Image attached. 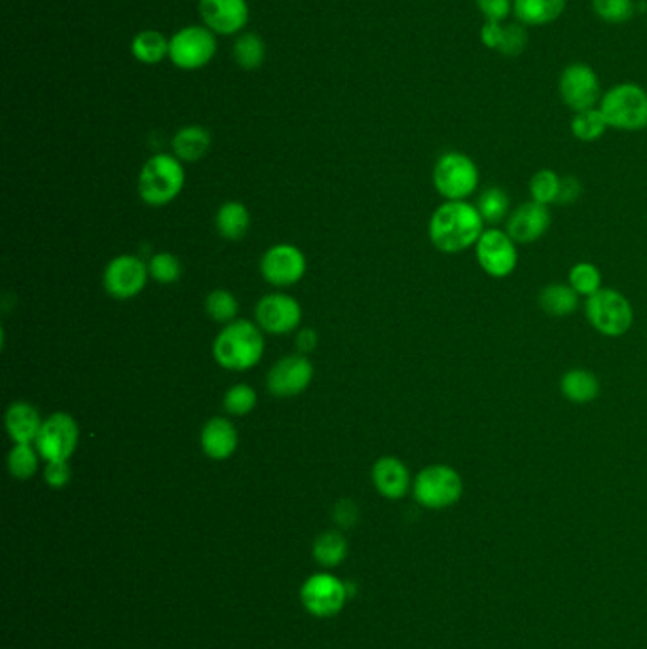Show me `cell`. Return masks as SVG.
I'll list each match as a JSON object with an SVG mask.
<instances>
[{"label": "cell", "instance_id": "6da1fadb", "mask_svg": "<svg viewBox=\"0 0 647 649\" xmlns=\"http://www.w3.org/2000/svg\"><path fill=\"white\" fill-rule=\"evenodd\" d=\"M429 240L446 255H458L475 247L484 234V221L477 205L444 202L429 219Z\"/></svg>", "mask_w": 647, "mask_h": 649}, {"label": "cell", "instance_id": "7a4b0ae2", "mask_svg": "<svg viewBox=\"0 0 647 649\" xmlns=\"http://www.w3.org/2000/svg\"><path fill=\"white\" fill-rule=\"evenodd\" d=\"M262 353V329L247 319L228 323L213 342V357L226 371H249L259 365Z\"/></svg>", "mask_w": 647, "mask_h": 649}, {"label": "cell", "instance_id": "3957f363", "mask_svg": "<svg viewBox=\"0 0 647 649\" xmlns=\"http://www.w3.org/2000/svg\"><path fill=\"white\" fill-rule=\"evenodd\" d=\"M185 179V167L177 156L154 154L139 173L137 190L145 204L162 207L181 194Z\"/></svg>", "mask_w": 647, "mask_h": 649}, {"label": "cell", "instance_id": "277c9868", "mask_svg": "<svg viewBox=\"0 0 647 649\" xmlns=\"http://www.w3.org/2000/svg\"><path fill=\"white\" fill-rule=\"evenodd\" d=\"M600 112L610 128L621 131H640L647 128V92L634 84L623 82L602 95Z\"/></svg>", "mask_w": 647, "mask_h": 649}, {"label": "cell", "instance_id": "5b68a950", "mask_svg": "<svg viewBox=\"0 0 647 649\" xmlns=\"http://www.w3.org/2000/svg\"><path fill=\"white\" fill-rule=\"evenodd\" d=\"M477 164L463 152H444L433 167V185L446 202H465L479 188Z\"/></svg>", "mask_w": 647, "mask_h": 649}, {"label": "cell", "instance_id": "8992f818", "mask_svg": "<svg viewBox=\"0 0 647 649\" xmlns=\"http://www.w3.org/2000/svg\"><path fill=\"white\" fill-rule=\"evenodd\" d=\"M412 494L414 500L426 509H448L462 500V475L450 465H427L416 475L412 483Z\"/></svg>", "mask_w": 647, "mask_h": 649}, {"label": "cell", "instance_id": "52a82bcc", "mask_svg": "<svg viewBox=\"0 0 647 649\" xmlns=\"http://www.w3.org/2000/svg\"><path fill=\"white\" fill-rule=\"evenodd\" d=\"M585 314L592 329L602 336L617 338L630 331L634 323V310L625 295L613 289H600L587 298Z\"/></svg>", "mask_w": 647, "mask_h": 649}, {"label": "cell", "instance_id": "ba28073f", "mask_svg": "<svg viewBox=\"0 0 647 649\" xmlns=\"http://www.w3.org/2000/svg\"><path fill=\"white\" fill-rule=\"evenodd\" d=\"M217 54V38L205 25H188L169 38V59L183 71L205 67Z\"/></svg>", "mask_w": 647, "mask_h": 649}, {"label": "cell", "instance_id": "9c48e42d", "mask_svg": "<svg viewBox=\"0 0 647 649\" xmlns=\"http://www.w3.org/2000/svg\"><path fill=\"white\" fill-rule=\"evenodd\" d=\"M80 429L71 414L54 412L50 414L38 431L37 446L40 458L46 462H67L78 446Z\"/></svg>", "mask_w": 647, "mask_h": 649}, {"label": "cell", "instance_id": "30bf717a", "mask_svg": "<svg viewBox=\"0 0 647 649\" xmlns=\"http://www.w3.org/2000/svg\"><path fill=\"white\" fill-rule=\"evenodd\" d=\"M475 253L482 272L494 279L509 278L518 264L517 242L500 228L484 230Z\"/></svg>", "mask_w": 647, "mask_h": 649}, {"label": "cell", "instance_id": "8fae6325", "mask_svg": "<svg viewBox=\"0 0 647 649\" xmlns=\"http://www.w3.org/2000/svg\"><path fill=\"white\" fill-rule=\"evenodd\" d=\"M350 596L348 585L333 574H314L300 589L302 606L314 617H334L342 612Z\"/></svg>", "mask_w": 647, "mask_h": 649}, {"label": "cell", "instance_id": "7c38bea8", "mask_svg": "<svg viewBox=\"0 0 647 649\" xmlns=\"http://www.w3.org/2000/svg\"><path fill=\"white\" fill-rule=\"evenodd\" d=\"M558 92L564 105L574 112L596 109L602 99L600 80L585 63H572L562 71Z\"/></svg>", "mask_w": 647, "mask_h": 649}, {"label": "cell", "instance_id": "4fadbf2b", "mask_svg": "<svg viewBox=\"0 0 647 649\" xmlns=\"http://www.w3.org/2000/svg\"><path fill=\"white\" fill-rule=\"evenodd\" d=\"M306 257L291 243L272 245L260 260V274L270 285L291 287L306 274Z\"/></svg>", "mask_w": 647, "mask_h": 649}, {"label": "cell", "instance_id": "5bb4252c", "mask_svg": "<svg viewBox=\"0 0 647 649\" xmlns=\"http://www.w3.org/2000/svg\"><path fill=\"white\" fill-rule=\"evenodd\" d=\"M148 276V264L143 260L133 255H120L107 264L103 285L112 298L130 300L145 289Z\"/></svg>", "mask_w": 647, "mask_h": 649}, {"label": "cell", "instance_id": "9a60e30c", "mask_svg": "<svg viewBox=\"0 0 647 649\" xmlns=\"http://www.w3.org/2000/svg\"><path fill=\"white\" fill-rule=\"evenodd\" d=\"M314 380V365L302 353L287 355L268 372V391L276 397H295L308 390Z\"/></svg>", "mask_w": 647, "mask_h": 649}, {"label": "cell", "instance_id": "2e32d148", "mask_svg": "<svg viewBox=\"0 0 647 649\" xmlns=\"http://www.w3.org/2000/svg\"><path fill=\"white\" fill-rule=\"evenodd\" d=\"M257 325L270 334H287L295 331L302 321V308L295 298L283 293H272L259 300L255 308Z\"/></svg>", "mask_w": 647, "mask_h": 649}, {"label": "cell", "instance_id": "e0dca14e", "mask_svg": "<svg viewBox=\"0 0 647 649\" xmlns=\"http://www.w3.org/2000/svg\"><path fill=\"white\" fill-rule=\"evenodd\" d=\"M198 8L205 27L215 35H236L249 21L247 0H200Z\"/></svg>", "mask_w": 647, "mask_h": 649}, {"label": "cell", "instance_id": "ac0fdd59", "mask_svg": "<svg viewBox=\"0 0 647 649\" xmlns=\"http://www.w3.org/2000/svg\"><path fill=\"white\" fill-rule=\"evenodd\" d=\"M551 228V211L547 205L526 202L507 219V234L517 243H534Z\"/></svg>", "mask_w": 647, "mask_h": 649}, {"label": "cell", "instance_id": "d6986e66", "mask_svg": "<svg viewBox=\"0 0 647 649\" xmlns=\"http://www.w3.org/2000/svg\"><path fill=\"white\" fill-rule=\"evenodd\" d=\"M372 483L380 492V496L388 500L405 498L412 486L407 465L395 456H384L376 460V464L372 467Z\"/></svg>", "mask_w": 647, "mask_h": 649}, {"label": "cell", "instance_id": "ffe728a7", "mask_svg": "<svg viewBox=\"0 0 647 649\" xmlns=\"http://www.w3.org/2000/svg\"><path fill=\"white\" fill-rule=\"evenodd\" d=\"M200 443H202V450L205 456L215 460V462H222L228 460L236 448H238V431L234 424L228 418H211L205 422L202 427V435H200Z\"/></svg>", "mask_w": 647, "mask_h": 649}, {"label": "cell", "instance_id": "44dd1931", "mask_svg": "<svg viewBox=\"0 0 647 649\" xmlns=\"http://www.w3.org/2000/svg\"><path fill=\"white\" fill-rule=\"evenodd\" d=\"M42 427L40 414L29 403L16 401L6 410V431L14 445L18 443H35L38 431Z\"/></svg>", "mask_w": 647, "mask_h": 649}, {"label": "cell", "instance_id": "7402d4cb", "mask_svg": "<svg viewBox=\"0 0 647 649\" xmlns=\"http://www.w3.org/2000/svg\"><path fill=\"white\" fill-rule=\"evenodd\" d=\"M560 391L564 399L574 405H589L600 395V382L596 374L587 369H572L564 372L560 380Z\"/></svg>", "mask_w": 647, "mask_h": 649}, {"label": "cell", "instance_id": "603a6c76", "mask_svg": "<svg viewBox=\"0 0 647 649\" xmlns=\"http://www.w3.org/2000/svg\"><path fill=\"white\" fill-rule=\"evenodd\" d=\"M566 10V0H513V12L522 25H549Z\"/></svg>", "mask_w": 647, "mask_h": 649}, {"label": "cell", "instance_id": "cb8c5ba5", "mask_svg": "<svg viewBox=\"0 0 647 649\" xmlns=\"http://www.w3.org/2000/svg\"><path fill=\"white\" fill-rule=\"evenodd\" d=\"M171 145L181 162H198L211 149V133L202 126H186L175 133Z\"/></svg>", "mask_w": 647, "mask_h": 649}, {"label": "cell", "instance_id": "d4e9b609", "mask_svg": "<svg viewBox=\"0 0 647 649\" xmlns=\"http://www.w3.org/2000/svg\"><path fill=\"white\" fill-rule=\"evenodd\" d=\"M537 300L541 310L553 317L572 316L579 308V295L564 283H551L543 287Z\"/></svg>", "mask_w": 647, "mask_h": 649}, {"label": "cell", "instance_id": "484cf974", "mask_svg": "<svg viewBox=\"0 0 647 649\" xmlns=\"http://www.w3.org/2000/svg\"><path fill=\"white\" fill-rule=\"evenodd\" d=\"M215 224L224 240L238 242L241 238H245L251 224V217L245 205L240 202H226L219 207Z\"/></svg>", "mask_w": 647, "mask_h": 649}, {"label": "cell", "instance_id": "4316f807", "mask_svg": "<svg viewBox=\"0 0 647 649\" xmlns=\"http://www.w3.org/2000/svg\"><path fill=\"white\" fill-rule=\"evenodd\" d=\"M131 54L145 65H158L169 57V40L154 29L141 31L131 40Z\"/></svg>", "mask_w": 647, "mask_h": 649}, {"label": "cell", "instance_id": "83f0119b", "mask_svg": "<svg viewBox=\"0 0 647 649\" xmlns=\"http://www.w3.org/2000/svg\"><path fill=\"white\" fill-rule=\"evenodd\" d=\"M482 221L486 224H500L511 215V198L500 186H490L482 190L477 202Z\"/></svg>", "mask_w": 647, "mask_h": 649}, {"label": "cell", "instance_id": "f1b7e54d", "mask_svg": "<svg viewBox=\"0 0 647 649\" xmlns=\"http://www.w3.org/2000/svg\"><path fill=\"white\" fill-rule=\"evenodd\" d=\"M348 557V541L340 532H325L314 541V558L325 568H336Z\"/></svg>", "mask_w": 647, "mask_h": 649}, {"label": "cell", "instance_id": "f546056e", "mask_svg": "<svg viewBox=\"0 0 647 649\" xmlns=\"http://www.w3.org/2000/svg\"><path fill=\"white\" fill-rule=\"evenodd\" d=\"M608 128L610 126L598 107L589 109V111L575 112L574 118L570 122V130L574 133L575 139H579L583 143L598 141Z\"/></svg>", "mask_w": 647, "mask_h": 649}, {"label": "cell", "instance_id": "4dcf8cb0", "mask_svg": "<svg viewBox=\"0 0 647 649\" xmlns=\"http://www.w3.org/2000/svg\"><path fill=\"white\" fill-rule=\"evenodd\" d=\"M38 450L31 443H18L8 454V471L18 481H29L38 469Z\"/></svg>", "mask_w": 647, "mask_h": 649}, {"label": "cell", "instance_id": "1f68e13d", "mask_svg": "<svg viewBox=\"0 0 647 649\" xmlns=\"http://www.w3.org/2000/svg\"><path fill=\"white\" fill-rule=\"evenodd\" d=\"M266 57V46L264 40L255 35V33H245L241 35L236 44H234V59L240 65L241 69L253 71L264 63Z\"/></svg>", "mask_w": 647, "mask_h": 649}, {"label": "cell", "instance_id": "d6a6232c", "mask_svg": "<svg viewBox=\"0 0 647 649\" xmlns=\"http://www.w3.org/2000/svg\"><path fill=\"white\" fill-rule=\"evenodd\" d=\"M568 285L579 297H592L602 289V272L591 262H577L568 274Z\"/></svg>", "mask_w": 647, "mask_h": 649}, {"label": "cell", "instance_id": "836d02e7", "mask_svg": "<svg viewBox=\"0 0 647 649\" xmlns=\"http://www.w3.org/2000/svg\"><path fill=\"white\" fill-rule=\"evenodd\" d=\"M560 183L562 177H558L553 169H539L530 181V194L532 202L541 205L556 204L560 194Z\"/></svg>", "mask_w": 647, "mask_h": 649}, {"label": "cell", "instance_id": "e575fe53", "mask_svg": "<svg viewBox=\"0 0 647 649\" xmlns=\"http://www.w3.org/2000/svg\"><path fill=\"white\" fill-rule=\"evenodd\" d=\"M205 312L213 321L228 325L238 314V300L226 289H215L205 298Z\"/></svg>", "mask_w": 647, "mask_h": 649}, {"label": "cell", "instance_id": "d590c367", "mask_svg": "<svg viewBox=\"0 0 647 649\" xmlns=\"http://www.w3.org/2000/svg\"><path fill=\"white\" fill-rule=\"evenodd\" d=\"M592 10L598 18L611 25L627 23L636 14L634 0H592Z\"/></svg>", "mask_w": 647, "mask_h": 649}, {"label": "cell", "instance_id": "8d00e7d4", "mask_svg": "<svg viewBox=\"0 0 647 649\" xmlns=\"http://www.w3.org/2000/svg\"><path fill=\"white\" fill-rule=\"evenodd\" d=\"M148 274L162 285H171L183 276V264L171 253H158L148 260Z\"/></svg>", "mask_w": 647, "mask_h": 649}, {"label": "cell", "instance_id": "74e56055", "mask_svg": "<svg viewBox=\"0 0 647 649\" xmlns=\"http://www.w3.org/2000/svg\"><path fill=\"white\" fill-rule=\"evenodd\" d=\"M257 391L253 390L247 384H236L234 388L226 391L224 395V410L232 416H245L249 412H253V408L257 407Z\"/></svg>", "mask_w": 647, "mask_h": 649}, {"label": "cell", "instance_id": "f35d334b", "mask_svg": "<svg viewBox=\"0 0 647 649\" xmlns=\"http://www.w3.org/2000/svg\"><path fill=\"white\" fill-rule=\"evenodd\" d=\"M528 44V33L524 29V25L520 23H509L503 25V38H501L500 52L501 56L505 57H518Z\"/></svg>", "mask_w": 647, "mask_h": 649}, {"label": "cell", "instance_id": "ab89813d", "mask_svg": "<svg viewBox=\"0 0 647 649\" xmlns=\"http://www.w3.org/2000/svg\"><path fill=\"white\" fill-rule=\"evenodd\" d=\"M477 6L486 21L501 23L513 10V0H477Z\"/></svg>", "mask_w": 647, "mask_h": 649}, {"label": "cell", "instance_id": "60d3db41", "mask_svg": "<svg viewBox=\"0 0 647 649\" xmlns=\"http://www.w3.org/2000/svg\"><path fill=\"white\" fill-rule=\"evenodd\" d=\"M44 481L52 488H63L71 481V467L67 462H48L44 469Z\"/></svg>", "mask_w": 647, "mask_h": 649}, {"label": "cell", "instance_id": "b9f144b4", "mask_svg": "<svg viewBox=\"0 0 647 649\" xmlns=\"http://www.w3.org/2000/svg\"><path fill=\"white\" fill-rule=\"evenodd\" d=\"M583 194V186L579 183V179H575L572 175L562 177L560 183V194H558V205H574Z\"/></svg>", "mask_w": 647, "mask_h": 649}, {"label": "cell", "instance_id": "7bdbcfd3", "mask_svg": "<svg viewBox=\"0 0 647 649\" xmlns=\"http://www.w3.org/2000/svg\"><path fill=\"white\" fill-rule=\"evenodd\" d=\"M503 38V25L496 23V21H484L481 29V42L490 48V50H498Z\"/></svg>", "mask_w": 647, "mask_h": 649}, {"label": "cell", "instance_id": "ee69618b", "mask_svg": "<svg viewBox=\"0 0 647 649\" xmlns=\"http://www.w3.org/2000/svg\"><path fill=\"white\" fill-rule=\"evenodd\" d=\"M357 517H359V513H357V507L353 501L342 500L334 507V519L344 528H352L353 524L357 522Z\"/></svg>", "mask_w": 647, "mask_h": 649}, {"label": "cell", "instance_id": "f6af8a7d", "mask_svg": "<svg viewBox=\"0 0 647 649\" xmlns=\"http://www.w3.org/2000/svg\"><path fill=\"white\" fill-rule=\"evenodd\" d=\"M317 333H315L314 329H304V331H300L298 333V336H296V348H298V352L302 353V355H306V353L314 352L315 348H317Z\"/></svg>", "mask_w": 647, "mask_h": 649}]
</instances>
